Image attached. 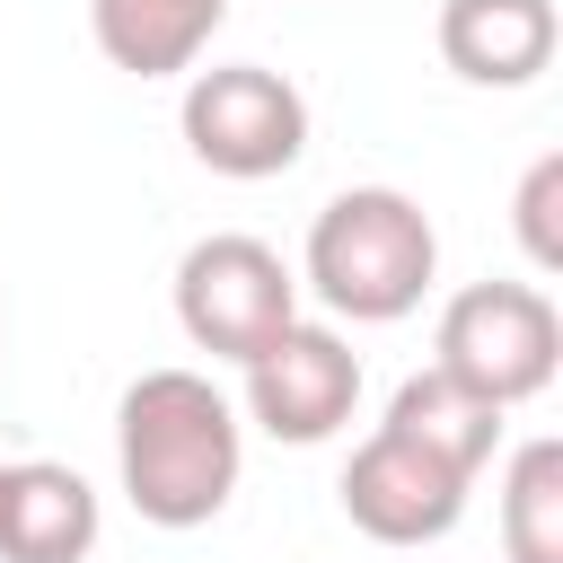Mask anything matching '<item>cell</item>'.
I'll return each instance as SVG.
<instances>
[{
  "label": "cell",
  "mask_w": 563,
  "mask_h": 563,
  "mask_svg": "<svg viewBox=\"0 0 563 563\" xmlns=\"http://www.w3.org/2000/svg\"><path fill=\"white\" fill-rule=\"evenodd\" d=\"M299 317V273L246 238V229H211L176 255V325L194 352L211 361H255L282 325Z\"/></svg>",
  "instance_id": "4"
},
{
  "label": "cell",
  "mask_w": 563,
  "mask_h": 563,
  "mask_svg": "<svg viewBox=\"0 0 563 563\" xmlns=\"http://www.w3.org/2000/svg\"><path fill=\"white\" fill-rule=\"evenodd\" d=\"M114 475L150 528H202L246 475V422L202 369H141L114 405Z\"/></svg>",
  "instance_id": "1"
},
{
  "label": "cell",
  "mask_w": 563,
  "mask_h": 563,
  "mask_svg": "<svg viewBox=\"0 0 563 563\" xmlns=\"http://www.w3.org/2000/svg\"><path fill=\"white\" fill-rule=\"evenodd\" d=\"M501 554L563 563V440H519L501 475Z\"/></svg>",
  "instance_id": "12"
},
{
  "label": "cell",
  "mask_w": 563,
  "mask_h": 563,
  "mask_svg": "<svg viewBox=\"0 0 563 563\" xmlns=\"http://www.w3.org/2000/svg\"><path fill=\"white\" fill-rule=\"evenodd\" d=\"M431 273H440V238H431L422 202L396 194V185H343V194L308 220L299 282H308L334 317H352V325H396V317H413L422 290H431Z\"/></svg>",
  "instance_id": "2"
},
{
  "label": "cell",
  "mask_w": 563,
  "mask_h": 563,
  "mask_svg": "<svg viewBox=\"0 0 563 563\" xmlns=\"http://www.w3.org/2000/svg\"><path fill=\"white\" fill-rule=\"evenodd\" d=\"M176 123H185V150L211 176H238V185L290 176L299 150H308V97L282 70H264V62H211V70H194Z\"/></svg>",
  "instance_id": "5"
},
{
  "label": "cell",
  "mask_w": 563,
  "mask_h": 563,
  "mask_svg": "<svg viewBox=\"0 0 563 563\" xmlns=\"http://www.w3.org/2000/svg\"><path fill=\"white\" fill-rule=\"evenodd\" d=\"M519 246L537 273H563V150H545L528 176H519Z\"/></svg>",
  "instance_id": "13"
},
{
  "label": "cell",
  "mask_w": 563,
  "mask_h": 563,
  "mask_svg": "<svg viewBox=\"0 0 563 563\" xmlns=\"http://www.w3.org/2000/svg\"><path fill=\"white\" fill-rule=\"evenodd\" d=\"M343 519L369 537V545H440L457 519H466V493L475 475L449 466L440 449H422L413 431L378 422L352 457H343Z\"/></svg>",
  "instance_id": "6"
},
{
  "label": "cell",
  "mask_w": 563,
  "mask_h": 563,
  "mask_svg": "<svg viewBox=\"0 0 563 563\" xmlns=\"http://www.w3.org/2000/svg\"><path fill=\"white\" fill-rule=\"evenodd\" d=\"M457 387H475L484 405H528L554 387L563 369V317L537 282H466L449 308H440V343H431Z\"/></svg>",
  "instance_id": "3"
},
{
  "label": "cell",
  "mask_w": 563,
  "mask_h": 563,
  "mask_svg": "<svg viewBox=\"0 0 563 563\" xmlns=\"http://www.w3.org/2000/svg\"><path fill=\"white\" fill-rule=\"evenodd\" d=\"M97 484L62 457L0 466V563H88L97 554Z\"/></svg>",
  "instance_id": "8"
},
{
  "label": "cell",
  "mask_w": 563,
  "mask_h": 563,
  "mask_svg": "<svg viewBox=\"0 0 563 563\" xmlns=\"http://www.w3.org/2000/svg\"><path fill=\"white\" fill-rule=\"evenodd\" d=\"M387 422L396 431H413L422 449H440L449 466H466V475H484L493 466V449H501V405H484L475 387H457L449 369H413L396 396H387Z\"/></svg>",
  "instance_id": "11"
},
{
  "label": "cell",
  "mask_w": 563,
  "mask_h": 563,
  "mask_svg": "<svg viewBox=\"0 0 563 563\" xmlns=\"http://www.w3.org/2000/svg\"><path fill=\"white\" fill-rule=\"evenodd\" d=\"M563 44L554 0H440V62L466 88H528Z\"/></svg>",
  "instance_id": "9"
},
{
  "label": "cell",
  "mask_w": 563,
  "mask_h": 563,
  "mask_svg": "<svg viewBox=\"0 0 563 563\" xmlns=\"http://www.w3.org/2000/svg\"><path fill=\"white\" fill-rule=\"evenodd\" d=\"M246 369V422L264 431V440H290V449H317V440H334L343 422H352V405H361V352L334 334V325H308V317H290L255 361H238Z\"/></svg>",
  "instance_id": "7"
},
{
  "label": "cell",
  "mask_w": 563,
  "mask_h": 563,
  "mask_svg": "<svg viewBox=\"0 0 563 563\" xmlns=\"http://www.w3.org/2000/svg\"><path fill=\"white\" fill-rule=\"evenodd\" d=\"M229 0H88V35L114 70L132 79H176L202 62V44L220 35Z\"/></svg>",
  "instance_id": "10"
}]
</instances>
